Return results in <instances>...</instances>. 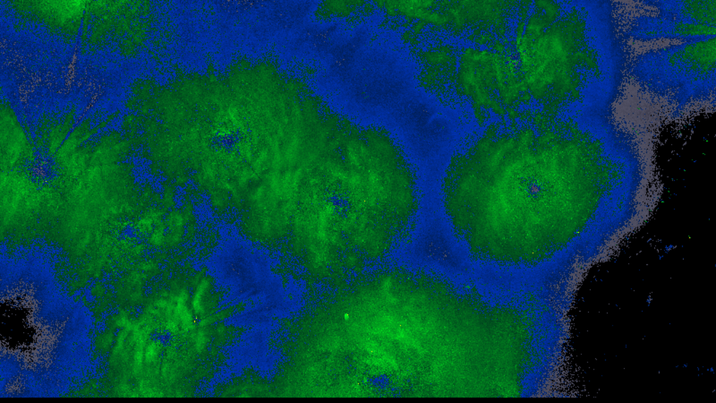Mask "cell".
I'll return each instance as SVG.
<instances>
[{
	"label": "cell",
	"instance_id": "6da1fadb",
	"mask_svg": "<svg viewBox=\"0 0 716 403\" xmlns=\"http://www.w3.org/2000/svg\"><path fill=\"white\" fill-rule=\"evenodd\" d=\"M715 36L649 51L632 75L654 93L682 106L715 95Z\"/></svg>",
	"mask_w": 716,
	"mask_h": 403
},
{
	"label": "cell",
	"instance_id": "7a4b0ae2",
	"mask_svg": "<svg viewBox=\"0 0 716 403\" xmlns=\"http://www.w3.org/2000/svg\"><path fill=\"white\" fill-rule=\"evenodd\" d=\"M647 3L655 8L654 15H640L631 22L627 35L633 39L665 38L691 41L715 36L716 26L687 22Z\"/></svg>",
	"mask_w": 716,
	"mask_h": 403
},
{
	"label": "cell",
	"instance_id": "3957f363",
	"mask_svg": "<svg viewBox=\"0 0 716 403\" xmlns=\"http://www.w3.org/2000/svg\"><path fill=\"white\" fill-rule=\"evenodd\" d=\"M348 318V314H345V318Z\"/></svg>",
	"mask_w": 716,
	"mask_h": 403
}]
</instances>
